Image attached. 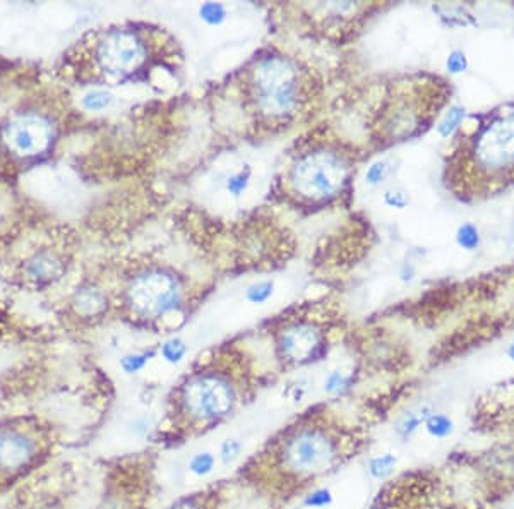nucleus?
<instances>
[{
    "instance_id": "obj_1",
    "label": "nucleus",
    "mask_w": 514,
    "mask_h": 509,
    "mask_svg": "<svg viewBox=\"0 0 514 509\" xmlns=\"http://www.w3.org/2000/svg\"><path fill=\"white\" fill-rule=\"evenodd\" d=\"M367 446L365 425L353 424L330 405H316L269 435L233 479L279 508L319 487Z\"/></svg>"
},
{
    "instance_id": "obj_2",
    "label": "nucleus",
    "mask_w": 514,
    "mask_h": 509,
    "mask_svg": "<svg viewBox=\"0 0 514 509\" xmlns=\"http://www.w3.org/2000/svg\"><path fill=\"white\" fill-rule=\"evenodd\" d=\"M514 494V442L454 453L384 484L376 509H497Z\"/></svg>"
},
{
    "instance_id": "obj_3",
    "label": "nucleus",
    "mask_w": 514,
    "mask_h": 509,
    "mask_svg": "<svg viewBox=\"0 0 514 509\" xmlns=\"http://www.w3.org/2000/svg\"><path fill=\"white\" fill-rule=\"evenodd\" d=\"M259 378L249 355L230 343L195 362L175 385L167 405V435L185 442L232 420L256 398Z\"/></svg>"
},
{
    "instance_id": "obj_4",
    "label": "nucleus",
    "mask_w": 514,
    "mask_h": 509,
    "mask_svg": "<svg viewBox=\"0 0 514 509\" xmlns=\"http://www.w3.org/2000/svg\"><path fill=\"white\" fill-rule=\"evenodd\" d=\"M446 170L453 193L467 201L514 184V102L482 115L456 142Z\"/></svg>"
},
{
    "instance_id": "obj_5",
    "label": "nucleus",
    "mask_w": 514,
    "mask_h": 509,
    "mask_svg": "<svg viewBox=\"0 0 514 509\" xmlns=\"http://www.w3.org/2000/svg\"><path fill=\"white\" fill-rule=\"evenodd\" d=\"M239 96L250 125L261 132L283 131L312 102V74L292 55L259 52L240 71Z\"/></svg>"
},
{
    "instance_id": "obj_6",
    "label": "nucleus",
    "mask_w": 514,
    "mask_h": 509,
    "mask_svg": "<svg viewBox=\"0 0 514 509\" xmlns=\"http://www.w3.org/2000/svg\"><path fill=\"white\" fill-rule=\"evenodd\" d=\"M353 158L334 139L317 138L300 146L286 163L281 189L286 199L303 208H324L348 187Z\"/></svg>"
},
{
    "instance_id": "obj_7",
    "label": "nucleus",
    "mask_w": 514,
    "mask_h": 509,
    "mask_svg": "<svg viewBox=\"0 0 514 509\" xmlns=\"http://www.w3.org/2000/svg\"><path fill=\"white\" fill-rule=\"evenodd\" d=\"M160 34L138 26H114L91 34L83 45V65L98 81L125 83L146 76L158 62L165 41Z\"/></svg>"
},
{
    "instance_id": "obj_8",
    "label": "nucleus",
    "mask_w": 514,
    "mask_h": 509,
    "mask_svg": "<svg viewBox=\"0 0 514 509\" xmlns=\"http://www.w3.org/2000/svg\"><path fill=\"white\" fill-rule=\"evenodd\" d=\"M334 317L319 305L283 314L269 326L271 351L279 371L319 364L330 355Z\"/></svg>"
},
{
    "instance_id": "obj_9",
    "label": "nucleus",
    "mask_w": 514,
    "mask_h": 509,
    "mask_svg": "<svg viewBox=\"0 0 514 509\" xmlns=\"http://www.w3.org/2000/svg\"><path fill=\"white\" fill-rule=\"evenodd\" d=\"M124 301L136 319L160 323L173 314L184 312L189 292L177 273L165 268H151L129 281Z\"/></svg>"
},
{
    "instance_id": "obj_10",
    "label": "nucleus",
    "mask_w": 514,
    "mask_h": 509,
    "mask_svg": "<svg viewBox=\"0 0 514 509\" xmlns=\"http://www.w3.org/2000/svg\"><path fill=\"white\" fill-rule=\"evenodd\" d=\"M471 425L480 434L514 442V381L494 386L478 396Z\"/></svg>"
},
{
    "instance_id": "obj_11",
    "label": "nucleus",
    "mask_w": 514,
    "mask_h": 509,
    "mask_svg": "<svg viewBox=\"0 0 514 509\" xmlns=\"http://www.w3.org/2000/svg\"><path fill=\"white\" fill-rule=\"evenodd\" d=\"M3 141L7 148L23 158L43 155L54 141V127L40 115H23L3 129Z\"/></svg>"
},
{
    "instance_id": "obj_12",
    "label": "nucleus",
    "mask_w": 514,
    "mask_h": 509,
    "mask_svg": "<svg viewBox=\"0 0 514 509\" xmlns=\"http://www.w3.org/2000/svg\"><path fill=\"white\" fill-rule=\"evenodd\" d=\"M36 456V442L19 431H0V472L16 473Z\"/></svg>"
},
{
    "instance_id": "obj_13",
    "label": "nucleus",
    "mask_w": 514,
    "mask_h": 509,
    "mask_svg": "<svg viewBox=\"0 0 514 509\" xmlns=\"http://www.w3.org/2000/svg\"><path fill=\"white\" fill-rule=\"evenodd\" d=\"M64 266L61 259L52 252H38L26 263V274L34 283L43 285L50 283L52 280L58 278Z\"/></svg>"
},
{
    "instance_id": "obj_14",
    "label": "nucleus",
    "mask_w": 514,
    "mask_h": 509,
    "mask_svg": "<svg viewBox=\"0 0 514 509\" xmlns=\"http://www.w3.org/2000/svg\"><path fill=\"white\" fill-rule=\"evenodd\" d=\"M216 465H218V456L215 453L199 451L195 455H192V458L189 459L187 468L197 479H206V477H209L215 472Z\"/></svg>"
},
{
    "instance_id": "obj_15",
    "label": "nucleus",
    "mask_w": 514,
    "mask_h": 509,
    "mask_svg": "<svg viewBox=\"0 0 514 509\" xmlns=\"http://www.w3.org/2000/svg\"><path fill=\"white\" fill-rule=\"evenodd\" d=\"M244 446L242 439L239 437H226L218 448V462L223 466H233L240 458L244 456Z\"/></svg>"
},
{
    "instance_id": "obj_16",
    "label": "nucleus",
    "mask_w": 514,
    "mask_h": 509,
    "mask_svg": "<svg viewBox=\"0 0 514 509\" xmlns=\"http://www.w3.org/2000/svg\"><path fill=\"white\" fill-rule=\"evenodd\" d=\"M396 456L389 455V453H386V455H379V456H374V458H370L369 462V473L372 479L376 480H387L393 477L394 473V468H396Z\"/></svg>"
},
{
    "instance_id": "obj_17",
    "label": "nucleus",
    "mask_w": 514,
    "mask_h": 509,
    "mask_svg": "<svg viewBox=\"0 0 514 509\" xmlns=\"http://www.w3.org/2000/svg\"><path fill=\"white\" fill-rule=\"evenodd\" d=\"M76 304H78V310L83 316H96V314H100L103 310L105 301L100 292L85 290L78 295Z\"/></svg>"
},
{
    "instance_id": "obj_18",
    "label": "nucleus",
    "mask_w": 514,
    "mask_h": 509,
    "mask_svg": "<svg viewBox=\"0 0 514 509\" xmlns=\"http://www.w3.org/2000/svg\"><path fill=\"white\" fill-rule=\"evenodd\" d=\"M333 499L334 496L330 487L319 486L302 497V504L307 509H326L333 504Z\"/></svg>"
},
{
    "instance_id": "obj_19",
    "label": "nucleus",
    "mask_w": 514,
    "mask_h": 509,
    "mask_svg": "<svg viewBox=\"0 0 514 509\" xmlns=\"http://www.w3.org/2000/svg\"><path fill=\"white\" fill-rule=\"evenodd\" d=\"M425 429L432 437H446L453 432V422H451L449 417L442 413H430L425 420Z\"/></svg>"
},
{
    "instance_id": "obj_20",
    "label": "nucleus",
    "mask_w": 514,
    "mask_h": 509,
    "mask_svg": "<svg viewBox=\"0 0 514 509\" xmlns=\"http://www.w3.org/2000/svg\"><path fill=\"white\" fill-rule=\"evenodd\" d=\"M429 415L430 413L427 410L411 411V413H408L407 417L401 418L400 424H398V427H396L398 434L403 435V437H410V435L414 434V432L417 431V429L420 427L422 424H425V420H427Z\"/></svg>"
},
{
    "instance_id": "obj_21",
    "label": "nucleus",
    "mask_w": 514,
    "mask_h": 509,
    "mask_svg": "<svg viewBox=\"0 0 514 509\" xmlns=\"http://www.w3.org/2000/svg\"><path fill=\"white\" fill-rule=\"evenodd\" d=\"M162 357L165 358L169 364H178V362L184 360L185 354H187V347H185L184 341L180 338H170L165 343L162 345V350H160Z\"/></svg>"
},
{
    "instance_id": "obj_22",
    "label": "nucleus",
    "mask_w": 514,
    "mask_h": 509,
    "mask_svg": "<svg viewBox=\"0 0 514 509\" xmlns=\"http://www.w3.org/2000/svg\"><path fill=\"white\" fill-rule=\"evenodd\" d=\"M155 355V351H144V354H131V355H125L124 358H122L120 362V367L124 369L127 374H136V372L142 371V369L146 367V364H148L151 358Z\"/></svg>"
},
{
    "instance_id": "obj_23",
    "label": "nucleus",
    "mask_w": 514,
    "mask_h": 509,
    "mask_svg": "<svg viewBox=\"0 0 514 509\" xmlns=\"http://www.w3.org/2000/svg\"><path fill=\"white\" fill-rule=\"evenodd\" d=\"M83 105L91 111L103 110V108H107L110 105V95L107 91H98L96 89V91H91L89 95L85 96Z\"/></svg>"
},
{
    "instance_id": "obj_24",
    "label": "nucleus",
    "mask_w": 514,
    "mask_h": 509,
    "mask_svg": "<svg viewBox=\"0 0 514 509\" xmlns=\"http://www.w3.org/2000/svg\"><path fill=\"white\" fill-rule=\"evenodd\" d=\"M463 108H454V110H451L449 113H447L446 120L442 122V124L439 125L440 132H442L444 136H447L449 132H453V129H456L458 125H460L461 118H463Z\"/></svg>"
},
{
    "instance_id": "obj_25",
    "label": "nucleus",
    "mask_w": 514,
    "mask_h": 509,
    "mask_svg": "<svg viewBox=\"0 0 514 509\" xmlns=\"http://www.w3.org/2000/svg\"><path fill=\"white\" fill-rule=\"evenodd\" d=\"M272 294V285L271 283H259L257 287H254L249 292V299L254 304H261V302L268 301L269 295Z\"/></svg>"
},
{
    "instance_id": "obj_26",
    "label": "nucleus",
    "mask_w": 514,
    "mask_h": 509,
    "mask_svg": "<svg viewBox=\"0 0 514 509\" xmlns=\"http://www.w3.org/2000/svg\"><path fill=\"white\" fill-rule=\"evenodd\" d=\"M460 242H461V246L468 247V249H471V247L477 246V243H478V233H477V230H475L471 225L463 226V228H461Z\"/></svg>"
},
{
    "instance_id": "obj_27",
    "label": "nucleus",
    "mask_w": 514,
    "mask_h": 509,
    "mask_svg": "<svg viewBox=\"0 0 514 509\" xmlns=\"http://www.w3.org/2000/svg\"><path fill=\"white\" fill-rule=\"evenodd\" d=\"M447 67L451 69L453 72H461L464 67H467V61H464L463 54H453L447 61Z\"/></svg>"
},
{
    "instance_id": "obj_28",
    "label": "nucleus",
    "mask_w": 514,
    "mask_h": 509,
    "mask_svg": "<svg viewBox=\"0 0 514 509\" xmlns=\"http://www.w3.org/2000/svg\"><path fill=\"white\" fill-rule=\"evenodd\" d=\"M384 173H386V165L384 163H377V165H374L369 170V182H379L384 177Z\"/></svg>"
},
{
    "instance_id": "obj_29",
    "label": "nucleus",
    "mask_w": 514,
    "mask_h": 509,
    "mask_svg": "<svg viewBox=\"0 0 514 509\" xmlns=\"http://www.w3.org/2000/svg\"><path fill=\"white\" fill-rule=\"evenodd\" d=\"M509 355H511V358L514 360V345H513L511 348H509Z\"/></svg>"
}]
</instances>
